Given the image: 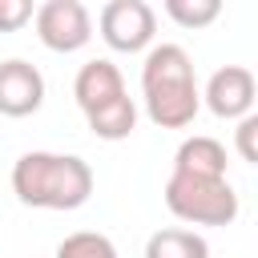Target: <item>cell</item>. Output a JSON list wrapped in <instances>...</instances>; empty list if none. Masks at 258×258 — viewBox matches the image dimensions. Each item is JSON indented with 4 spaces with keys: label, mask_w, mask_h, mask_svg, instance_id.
I'll return each instance as SVG.
<instances>
[{
    "label": "cell",
    "mask_w": 258,
    "mask_h": 258,
    "mask_svg": "<svg viewBox=\"0 0 258 258\" xmlns=\"http://www.w3.org/2000/svg\"><path fill=\"white\" fill-rule=\"evenodd\" d=\"M145 113L157 129H185L202 109V89L194 81V60L181 44H153L141 64Z\"/></svg>",
    "instance_id": "cell-1"
},
{
    "label": "cell",
    "mask_w": 258,
    "mask_h": 258,
    "mask_svg": "<svg viewBox=\"0 0 258 258\" xmlns=\"http://www.w3.org/2000/svg\"><path fill=\"white\" fill-rule=\"evenodd\" d=\"M12 194L32 210H81L93 198V165L77 153L32 149L12 165Z\"/></svg>",
    "instance_id": "cell-2"
},
{
    "label": "cell",
    "mask_w": 258,
    "mask_h": 258,
    "mask_svg": "<svg viewBox=\"0 0 258 258\" xmlns=\"http://www.w3.org/2000/svg\"><path fill=\"white\" fill-rule=\"evenodd\" d=\"M165 210L189 226H230L238 218V194L230 177H185L169 173L165 181Z\"/></svg>",
    "instance_id": "cell-3"
},
{
    "label": "cell",
    "mask_w": 258,
    "mask_h": 258,
    "mask_svg": "<svg viewBox=\"0 0 258 258\" xmlns=\"http://www.w3.org/2000/svg\"><path fill=\"white\" fill-rule=\"evenodd\" d=\"M36 36L52 52H77L93 40V16L81 0H44L36 12Z\"/></svg>",
    "instance_id": "cell-4"
},
{
    "label": "cell",
    "mask_w": 258,
    "mask_h": 258,
    "mask_svg": "<svg viewBox=\"0 0 258 258\" xmlns=\"http://www.w3.org/2000/svg\"><path fill=\"white\" fill-rule=\"evenodd\" d=\"M101 40L113 52H141L153 44L157 32V12L145 0H109L101 8Z\"/></svg>",
    "instance_id": "cell-5"
},
{
    "label": "cell",
    "mask_w": 258,
    "mask_h": 258,
    "mask_svg": "<svg viewBox=\"0 0 258 258\" xmlns=\"http://www.w3.org/2000/svg\"><path fill=\"white\" fill-rule=\"evenodd\" d=\"M254 97H258V85H254V73L246 64H222L210 81H206V109L222 121H242L254 113Z\"/></svg>",
    "instance_id": "cell-6"
},
{
    "label": "cell",
    "mask_w": 258,
    "mask_h": 258,
    "mask_svg": "<svg viewBox=\"0 0 258 258\" xmlns=\"http://www.w3.org/2000/svg\"><path fill=\"white\" fill-rule=\"evenodd\" d=\"M44 105V77L36 64L12 56L0 60V113L4 117H32Z\"/></svg>",
    "instance_id": "cell-7"
},
{
    "label": "cell",
    "mask_w": 258,
    "mask_h": 258,
    "mask_svg": "<svg viewBox=\"0 0 258 258\" xmlns=\"http://www.w3.org/2000/svg\"><path fill=\"white\" fill-rule=\"evenodd\" d=\"M73 97H77L81 113L89 117V113L105 109L109 101L125 97V77H121V69H117L113 60L97 56V60L81 64V73H77V81H73Z\"/></svg>",
    "instance_id": "cell-8"
},
{
    "label": "cell",
    "mask_w": 258,
    "mask_h": 258,
    "mask_svg": "<svg viewBox=\"0 0 258 258\" xmlns=\"http://www.w3.org/2000/svg\"><path fill=\"white\" fill-rule=\"evenodd\" d=\"M173 173H185V177H226V145L218 137H206V133H194L177 145L173 153Z\"/></svg>",
    "instance_id": "cell-9"
},
{
    "label": "cell",
    "mask_w": 258,
    "mask_h": 258,
    "mask_svg": "<svg viewBox=\"0 0 258 258\" xmlns=\"http://www.w3.org/2000/svg\"><path fill=\"white\" fill-rule=\"evenodd\" d=\"M85 121H89L93 137H101V141H125V137H129V133L137 129V105H133V97L125 93V97L109 101L105 109L89 113Z\"/></svg>",
    "instance_id": "cell-10"
},
{
    "label": "cell",
    "mask_w": 258,
    "mask_h": 258,
    "mask_svg": "<svg viewBox=\"0 0 258 258\" xmlns=\"http://www.w3.org/2000/svg\"><path fill=\"white\" fill-rule=\"evenodd\" d=\"M145 258H210V246H206L202 234L181 230V226H169V230L149 234Z\"/></svg>",
    "instance_id": "cell-11"
},
{
    "label": "cell",
    "mask_w": 258,
    "mask_h": 258,
    "mask_svg": "<svg viewBox=\"0 0 258 258\" xmlns=\"http://www.w3.org/2000/svg\"><path fill=\"white\" fill-rule=\"evenodd\" d=\"M56 258H117V246L97 230H77V234L60 238Z\"/></svg>",
    "instance_id": "cell-12"
},
{
    "label": "cell",
    "mask_w": 258,
    "mask_h": 258,
    "mask_svg": "<svg viewBox=\"0 0 258 258\" xmlns=\"http://www.w3.org/2000/svg\"><path fill=\"white\" fill-rule=\"evenodd\" d=\"M165 16L181 28H206L222 16L218 0H165Z\"/></svg>",
    "instance_id": "cell-13"
},
{
    "label": "cell",
    "mask_w": 258,
    "mask_h": 258,
    "mask_svg": "<svg viewBox=\"0 0 258 258\" xmlns=\"http://www.w3.org/2000/svg\"><path fill=\"white\" fill-rule=\"evenodd\" d=\"M32 0H0V32H16L32 20Z\"/></svg>",
    "instance_id": "cell-14"
},
{
    "label": "cell",
    "mask_w": 258,
    "mask_h": 258,
    "mask_svg": "<svg viewBox=\"0 0 258 258\" xmlns=\"http://www.w3.org/2000/svg\"><path fill=\"white\" fill-rule=\"evenodd\" d=\"M234 141H238V153H242V161H258V117L250 113V117H242L238 121V129H234Z\"/></svg>",
    "instance_id": "cell-15"
}]
</instances>
